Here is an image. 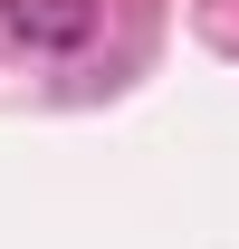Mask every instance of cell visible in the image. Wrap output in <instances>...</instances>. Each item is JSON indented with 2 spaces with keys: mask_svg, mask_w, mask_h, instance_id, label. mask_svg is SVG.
Instances as JSON below:
<instances>
[{
  "mask_svg": "<svg viewBox=\"0 0 239 249\" xmlns=\"http://www.w3.org/2000/svg\"><path fill=\"white\" fill-rule=\"evenodd\" d=\"M105 19V0H0V38H19L38 58H77Z\"/></svg>",
  "mask_w": 239,
  "mask_h": 249,
  "instance_id": "1",
  "label": "cell"
}]
</instances>
